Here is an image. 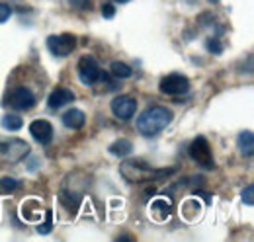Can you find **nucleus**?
<instances>
[{
	"label": "nucleus",
	"mask_w": 254,
	"mask_h": 242,
	"mask_svg": "<svg viewBox=\"0 0 254 242\" xmlns=\"http://www.w3.org/2000/svg\"><path fill=\"white\" fill-rule=\"evenodd\" d=\"M172 112L164 106H153L147 108L139 118H137V131L145 137H155L160 131H164L172 123Z\"/></svg>",
	"instance_id": "obj_1"
},
{
	"label": "nucleus",
	"mask_w": 254,
	"mask_h": 242,
	"mask_svg": "<svg viewBox=\"0 0 254 242\" xmlns=\"http://www.w3.org/2000/svg\"><path fill=\"white\" fill-rule=\"evenodd\" d=\"M120 172H122V176H124L127 182L137 183V182H147V180L160 178V176H168V174L174 172V168H170V170H157V168L145 164L143 160L131 158V160H126V162L120 166Z\"/></svg>",
	"instance_id": "obj_2"
},
{
	"label": "nucleus",
	"mask_w": 254,
	"mask_h": 242,
	"mask_svg": "<svg viewBox=\"0 0 254 242\" xmlns=\"http://www.w3.org/2000/svg\"><path fill=\"white\" fill-rule=\"evenodd\" d=\"M188 152H190L191 160L197 162L201 168H205V170H213L215 168L213 152H211V147H209L205 137H195L190 143V147H188Z\"/></svg>",
	"instance_id": "obj_3"
},
{
	"label": "nucleus",
	"mask_w": 254,
	"mask_h": 242,
	"mask_svg": "<svg viewBox=\"0 0 254 242\" xmlns=\"http://www.w3.org/2000/svg\"><path fill=\"white\" fill-rule=\"evenodd\" d=\"M76 47V37L70 33H61V35H49L47 37V49L55 57H68Z\"/></svg>",
	"instance_id": "obj_4"
},
{
	"label": "nucleus",
	"mask_w": 254,
	"mask_h": 242,
	"mask_svg": "<svg viewBox=\"0 0 254 242\" xmlns=\"http://www.w3.org/2000/svg\"><path fill=\"white\" fill-rule=\"evenodd\" d=\"M76 72H78V78H80V82H82L84 86L96 84V82L100 80V74H102L98 60H96L94 57H90V55L80 57L78 66H76Z\"/></svg>",
	"instance_id": "obj_5"
},
{
	"label": "nucleus",
	"mask_w": 254,
	"mask_h": 242,
	"mask_svg": "<svg viewBox=\"0 0 254 242\" xmlns=\"http://www.w3.org/2000/svg\"><path fill=\"white\" fill-rule=\"evenodd\" d=\"M0 154L8 162H20L30 154V145L22 139H10L0 143Z\"/></svg>",
	"instance_id": "obj_6"
},
{
	"label": "nucleus",
	"mask_w": 254,
	"mask_h": 242,
	"mask_svg": "<svg viewBox=\"0 0 254 242\" xmlns=\"http://www.w3.org/2000/svg\"><path fill=\"white\" fill-rule=\"evenodd\" d=\"M159 88L166 96H180V94H188L190 92V80L182 74H168L160 80Z\"/></svg>",
	"instance_id": "obj_7"
},
{
	"label": "nucleus",
	"mask_w": 254,
	"mask_h": 242,
	"mask_svg": "<svg viewBox=\"0 0 254 242\" xmlns=\"http://www.w3.org/2000/svg\"><path fill=\"white\" fill-rule=\"evenodd\" d=\"M135 110H137V100L127 96V94H122V96H116L112 100V114L118 118V120H131L135 116Z\"/></svg>",
	"instance_id": "obj_8"
},
{
	"label": "nucleus",
	"mask_w": 254,
	"mask_h": 242,
	"mask_svg": "<svg viewBox=\"0 0 254 242\" xmlns=\"http://www.w3.org/2000/svg\"><path fill=\"white\" fill-rule=\"evenodd\" d=\"M8 102H10V106H12L14 110L28 112V110H32L33 106H35V96H33V92L30 90V88L18 86V88H14V90L10 92Z\"/></svg>",
	"instance_id": "obj_9"
},
{
	"label": "nucleus",
	"mask_w": 254,
	"mask_h": 242,
	"mask_svg": "<svg viewBox=\"0 0 254 242\" xmlns=\"http://www.w3.org/2000/svg\"><path fill=\"white\" fill-rule=\"evenodd\" d=\"M30 135L39 145H49L53 141V125L47 120H35L30 123Z\"/></svg>",
	"instance_id": "obj_10"
},
{
	"label": "nucleus",
	"mask_w": 254,
	"mask_h": 242,
	"mask_svg": "<svg viewBox=\"0 0 254 242\" xmlns=\"http://www.w3.org/2000/svg\"><path fill=\"white\" fill-rule=\"evenodd\" d=\"M72 102H74V94L68 88H57L47 98V104H49L51 110H59V108H63L66 104H72Z\"/></svg>",
	"instance_id": "obj_11"
},
{
	"label": "nucleus",
	"mask_w": 254,
	"mask_h": 242,
	"mask_svg": "<svg viewBox=\"0 0 254 242\" xmlns=\"http://www.w3.org/2000/svg\"><path fill=\"white\" fill-rule=\"evenodd\" d=\"M61 120H63L64 127H68V129H72V131H78V129H82V127H84V123H86V116H84V112H80V110L72 108V110H66V112H64Z\"/></svg>",
	"instance_id": "obj_12"
},
{
	"label": "nucleus",
	"mask_w": 254,
	"mask_h": 242,
	"mask_svg": "<svg viewBox=\"0 0 254 242\" xmlns=\"http://www.w3.org/2000/svg\"><path fill=\"white\" fill-rule=\"evenodd\" d=\"M174 211V207H172V203L168 201V199H155L153 203H151V213H153V217L155 219H159V221H164V219H168L170 215Z\"/></svg>",
	"instance_id": "obj_13"
},
{
	"label": "nucleus",
	"mask_w": 254,
	"mask_h": 242,
	"mask_svg": "<svg viewBox=\"0 0 254 242\" xmlns=\"http://www.w3.org/2000/svg\"><path fill=\"white\" fill-rule=\"evenodd\" d=\"M237 145H239V151L243 152L245 156H253L254 152V135L253 131H243L237 139Z\"/></svg>",
	"instance_id": "obj_14"
},
{
	"label": "nucleus",
	"mask_w": 254,
	"mask_h": 242,
	"mask_svg": "<svg viewBox=\"0 0 254 242\" xmlns=\"http://www.w3.org/2000/svg\"><path fill=\"white\" fill-rule=\"evenodd\" d=\"M108 151L112 152L114 156L124 158V156H129V154L133 152V143H131L129 139H118V141H114V143L110 145Z\"/></svg>",
	"instance_id": "obj_15"
},
{
	"label": "nucleus",
	"mask_w": 254,
	"mask_h": 242,
	"mask_svg": "<svg viewBox=\"0 0 254 242\" xmlns=\"http://www.w3.org/2000/svg\"><path fill=\"white\" fill-rule=\"evenodd\" d=\"M110 72L116 78H129L133 74V68L129 64H126V62H122V60H114L112 66H110Z\"/></svg>",
	"instance_id": "obj_16"
},
{
	"label": "nucleus",
	"mask_w": 254,
	"mask_h": 242,
	"mask_svg": "<svg viewBox=\"0 0 254 242\" xmlns=\"http://www.w3.org/2000/svg\"><path fill=\"white\" fill-rule=\"evenodd\" d=\"M2 127L6 129V131H20L22 127H24V121L20 116H12V114H8V116H4L2 118Z\"/></svg>",
	"instance_id": "obj_17"
},
{
	"label": "nucleus",
	"mask_w": 254,
	"mask_h": 242,
	"mask_svg": "<svg viewBox=\"0 0 254 242\" xmlns=\"http://www.w3.org/2000/svg\"><path fill=\"white\" fill-rule=\"evenodd\" d=\"M18 187H20V182L16 180V178H8V176H6V178L0 180V193H4V195L16 191Z\"/></svg>",
	"instance_id": "obj_18"
},
{
	"label": "nucleus",
	"mask_w": 254,
	"mask_h": 242,
	"mask_svg": "<svg viewBox=\"0 0 254 242\" xmlns=\"http://www.w3.org/2000/svg\"><path fill=\"white\" fill-rule=\"evenodd\" d=\"M205 47H207V51L209 53H213V55H221L223 53V45L219 39H215V37H211V39H207V43H205Z\"/></svg>",
	"instance_id": "obj_19"
},
{
	"label": "nucleus",
	"mask_w": 254,
	"mask_h": 242,
	"mask_svg": "<svg viewBox=\"0 0 254 242\" xmlns=\"http://www.w3.org/2000/svg\"><path fill=\"white\" fill-rule=\"evenodd\" d=\"M241 197H243V201H245L247 205H254V183H249V185L243 189Z\"/></svg>",
	"instance_id": "obj_20"
},
{
	"label": "nucleus",
	"mask_w": 254,
	"mask_h": 242,
	"mask_svg": "<svg viewBox=\"0 0 254 242\" xmlns=\"http://www.w3.org/2000/svg\"><path fill=\"white\" fill-rule=\"evenodd\" d=\"M45 217H47V221L37 227V231H39L41 235H47V233H51V229H53V215H51V211L45 213Z\"/></svg>",
	"instance_id": "obj_21"
},
{
	"label": "nucleus",
	"mask_w": 254,
	"mask_h": 242,
	"mask_svg": "<svg viewBox=\"0 0 254 242\" xmlns=\"http://www.w3.org/2000/svg\"><path fill=\"white\" fill-rule=\"evenodd\" d=\"M10 16H12V8H10L8 4L0 2V24L8 22V20H10Z\"/></svg>",
	"instance_id": "obj_22"
},
{
	"label": "nucleus",
	"mask_w": 254,
	"mask_h": 242,
	"mask_svg": "<svg viewBox=\"0 0 254 242\" xmlns=\"http://www.w3.org/2000/svg\"><path fill=\"white\" fill-rule=\"evenodd\" d=\"M102 16H104L106 20H112V18L116 16V8H114L112 4H104V6H102Z\"/></svg>",
	"instance_id": "obj_23"
},
{
	"label": "nucleus",
	"mask_w": 254,
	"mask_h": 242,
	"mask_svg": "<svg viewBox=\"0 0 254 242\" xmlns=\"http://www.w3.org/2000/svg\"><path fill=\"white\" fill-rule=\"evenodd\" d=\"M116 2H120V4H126V2H129V0H116Z\"/></svg>",
	"instance_id": "obj_24"
}]
</instances>
